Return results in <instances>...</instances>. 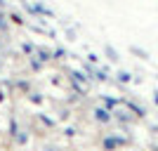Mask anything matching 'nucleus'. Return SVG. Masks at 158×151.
<instances>
[{
    "label": "nucleus",
    "mask_w": 158,
    "mask_h": 151,
    "mask_svg": "<svg viewBox=\"0 0 158 151\" xmlns=\"http://www.w3.org/2000/svg\"><path fill=\"white\" fill-rule=\"evenodd\" d=\"M94 118H97L99 123H109L111 116H109V111H104V109H94Z\"/></svg>",
    "instance_id": "obj_6"
},
{
    "label": "nucleus",
    "mask_w": 158,
    "mask_h": 151,
    "mask_svg": "<svg viewBox=\"0 0 158 151\" xmlns=\"http://www.w3.org/2000/svg\"><path fill=\"white\" fill-rule=\"evenodd\" d=\"M0 52H2V43H0Z\"/></svg>",
    "instance_id": "obj_11"
},
{
    "label": "nucleus",
    "mask_w": 158,
    "mask_h": 151,
    "mask_svg": "<svg viewBox=\"0 0 158 151\" xmlns=\"http://www.w3.org/2000/svg\"><path fill=\"white\" fill-rule=\"evenodd\" d=\"M156 102H158V92H156Z\"/></svg>",
    "instance_id": "obj_13"
},
{
    "label": "nucleus",
    "mask_w": 158,
    "mask_h": 151,
    "mask_svg": "<svg viewBox=\"0 0 158 151\" xmlns=\"http://www.w3.org/2000/svg\"><path fill=\"white\" fill-rule=\"evenodd\" d=\"M10 33H12V24L7 19V14L0 12V36H2V40H10Z\"/></svg>",
    "instance_id": "obj_2"
},
{
    "label": "nucleus",
    "mask_w": 158,
    "mask_h": 151,
    "mask_svg": "<svg viewBox=\"0 0 158 151\" xmlns=\"http://www.w3.org/2000/svg\"><path fill=\"white\" fill-rule=\"evenodd\" d=\"M28 66H31V71H33V73H38V71H43V69H45V64H43V61H38L33 54L28 57Z\"/></svg>",
    "instance_id": "obj_5"
},
{
    "label": "nucleus",
    "mask_w": 158,
    "mask_h": 151,
    "mask_svg": "<svg viewBox=\"0 0 158 151\" xmlns=\"http://www.w3.org/2000/svg\"><path fill=\"white\" fill-rule=\"evenodd\" d=\"M33 57H35L38 61H43V64H47V61H52V50H47L45 45H35Z\"/></svg>",
    "instance_id": "obj_1"
},
{
    "label": "nucleus",
    "mask_w": 158,
    "mask_h": 151,
    "mask_svg": "<svg viewBox=\"0 0 158 151\" xmlns=\"http://www.w3.org/2000/svg\"><path fill=\"white\" fill-rule=\"evenodd\" d=\"M66 40H76V33H73V31H66Z\"/></svg>",
    "instance_id": "obj_9"
},
{
    "label": "nucleus",
    "mask_w": 158,
    "mask_h": 151,
    "mask_svg": "<svg viewBox=\"0 0 158 151\" xmlns=\"http://www.w3.org/2000/svg\"><path fill=\"white\" fill-rule=\"evenodd\" d=\"M106 54H109V59H111V61H116V59H118L116 50H111V47H106Z\"/></svg>",
    "instance_id": "obj_7"
},
{
    "label": "nucleus",
    "mask_w": 158,
    "mask_h": 151,
    "mask_svg": "<svg viewBox=\"0 0 158 151\" xmlns=\"http://www.w3.org/2000/svg\"><path fill=\"white\" fill-rule=\"evenodd\" d=\"M19 2H24V0H19Z\"/></svg>",
    "instance_id": "obj_14"
},
{
    "label": "nucleus",
    "mask_w": 158,
    "mask_h": 151,
    "mask_svg": "<svg viewBox=\"0 0 158 151\" xmlns=\"http://www.w3.org/2000/svg\"><path fill=\"white\" fill-rule=\"evenodd\" d=\"M0 69H2V59H0Z\"/></svg>",
    "instance_id": "obj_12"
},
{
    "label": "nucleus",
    "mask_w": 158,
    "mask_h": 151,
    "mask_svg": "<svg viewBox=\"0 0 158 151\" xmlns=\"http://www.w3.org/2000/svg\"><path fill=\"white\" fill-rule=\"evenodd\" d=\"M7 19H10V24L12 26H26V19H24V14L21 12H7Z\"/></svg>",
    "instance_id": "obj_3"
},
{
    "label": "nucleus",
    "mask_w": 158,
    "mask_h": 151,
    "mask_svg": "<svg viewBox=\"0 0 158 151\" xmlns=\"http://www.w3.org/2000/svg\"><path fill=\"white\" fill-rule=\"evenodd\" d=\"M118 80H120V83H127V80H130V76H127V73H118Z\"/></svg>",
    "instance_id": "obj_8"
},
{
    "label": "nucleus",
    "mask_w": 158,
    "mask_h": 151,
    "mask_svg": "<svg viewBox=\"0 0 158 151\" xmlns=\"http://www.w3.org/2000/svg\"><path fill=\"white\" fill-rule=\"evenodd\" d=\"M38 151H64V146L57 144V142H43L38 146Z\"/></svg>",
    "instance_id": "obj_4"
},
{
    "label": "nucleus",
    "mask_w": 158,
    "mask_h": 151,
    "mask_svg": "<svg viewBox=\"0 0 158 151\" xmlns=\"http://www.w3.org/2000/svg\"><path fill=\"white\" fill-rule=\"evenodd\" d=\"M5 5H7L5 0H0V10H5Z\"/></svg>",
    "instance_id": "obj_10"
}]
</instances>
